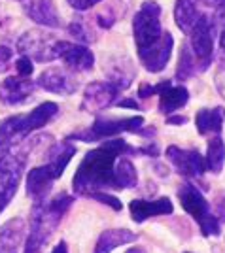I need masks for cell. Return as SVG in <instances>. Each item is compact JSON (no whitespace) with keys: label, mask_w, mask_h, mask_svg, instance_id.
I'll return each mask as SVG.
<instances>
[{"label":"cell","mask_w":225,"mask_h":253,"mask_svg":"<svg viewBox=\"0 0 225 253\" xmlns=\"http://www.w3.org/2000/svg\"><path fill=\"white\" fill-rule=\"evenodd\" d=\"M155 151H157L155 146L136 149L131 148L125 140H119V138L106 140L98 148L91 149L80 163L72 179V187L78 195H86V197L98 191L116 189V163L119 157L131 155V153L151 155Z\"/></svg>","instance_id":"6da1fadb"},{"label":"cell","mask_w":225,"mask_h":253,"mask_svg":"<svg viewBox=\"0 0 225 253\" xmlns=\"http://www.w3.org/2000/svg\"><path fill=\"white\" fill-rule=\"evenodd\" d=\"M72 204V197L68 195H57L53 201L34 202L31 215V232L27 238L25 253H42L44 246L47 244L49 236L53 234L57 225L61 223L63 215Z\"/></svg>","instance_id":"7a4b0ae2"},{"label":"cell","mask_w":225,"mask_h":253,"mask_svg":"<svg viewBox=\"0 0 225 253\" xmlns=\"http://www.w3.org/2000/svg\"><path fill=\"white\" fill-rule=\"evenodd\" d=\"M74 153H76V148L70 142L57 144L49 151L47 165L36 167V169H32L29 172V176H27V193L34 199V202L44 201V197L49 193L55 179L63 176L64 169L70 163V159H72Z\"/></svg>","instance_id":"3957f363"},{"label":"cell","mask_w":225,"mask_h":253,"mask_svg":"<svg viewBox=\"0 0 225 253\" xmlns=\"http://www.w3.org/2000/svg\"><path fill=\"white\" fill-rule=\"evenodd\" d=\"M59 112L55 102H44L34 108L29 116H11L0 121V136L6 138L11 144H19L31 132L45 126Z\"/></svg>","instance_id":"277c9868"},{"label":"cell","mask_w":225,"mask_h":253,"mask_svg":"<svg viewBox=\"0 0 225 253\" xmlns=\"http://www.w3.org/2000/svg\"><path fill=\"white\" fill-rule=\"evenodd\" d=\"M161 8L157 2H144L135 15L133 21V34L135 43L138 49V57L148 55L161 43L165 32L161 29Z\"/></svg>","instance_id":"5b68a950"},{"label":"cell","mask_w":225,"mask_h":253,"mask_svg":"<svg viewBox=\"0 0 225 253\" xmlns=\"http://www.w3.org/2000/svg\"><path fill=\"white\" fill-rule=\"evenodd\" d=\"M123 132H138V134H146L150 136L153 130H144V117H123V119H96L93 125L87 130L82 132H74L70 134L68 140H84V142H96V140H104V138H112L123 134Z\"/></svg>","instance_id":"8992f818"},{"label":"cell","mask_w":225,"mask_h":253,"mask_svg":"<svg viewBox=\"0 0 225 253\" xmlns=\"http://www.w3.org/2000/svg\"><path fill=\"white\" fill-rule=\"evenodd\" d=\"M178 197L182 202V208L189 215H191L195 221L199 223L201 232L204 236H218L220 234V221L216 219L210 211V204L203 197V193L197 189L191 183H183L180 191H178Z\"/></svg>","instance_id":"52a82bcc"},{"label":"cell","mask_w":225,"mask_h":253,"mask_svg":"<svg viewBox=\"0 0 225 253\" xmlns=\"http://www.w3.org/2000/svg\"><path fill=\"white\" fill-rule=\"evenodd\" d=\"M25 163L27 155L15 148L0 159V213L6 210V206L11 202L17 191Z\"/></svg>","instance_id":"ba28073f"},{"label":"cell","mask_w":225,"mask_h":253,"mask_svg":"<svg viewBox=\"0 0 225 253\" xmlns=\"http://www.w3.org/2000/svg\"><path fill=\"white\" fill-rule=\"evenodd\" d=\"M214 32H216V23L201 13L197 23L191 29V49L195 63L199 66V70H206L210 63H212V55H214Z\"/></svg>","instance_id":"9c48e42d"},{"label":"cell","mask_w":225,"mask_h":253,"mask_svg":"<svg viewBox=\"0 0 225 253\" xmlns=\"http://www.w3.org/2000/svg\"><path fill=\"white\" fill-rule=\"evenodd\" d=\"M57 42L59 40L53 34L44 31H29L19 38L17 49L21 55L32 57L38 63H51L57 59Z\"/></svg>","instance_id":"30bf717a"},{"label":"cell","mask_w":225,"mask_h":253,"mask_svg":"<svg viewBox=\"0 0 225 253\" xmlns=\"http://www.w3.org/2000/svg\"><path fill=\"white\" fill-rule=\"evenodd\" d=\"M167 159L182 176L187 178H201L206 169L203 155L197 149H182L178 146H171L167 148Z\"/></svg>","instance_id":"8fae6325"},{"label":"cell","mask_w":225,"mask_h":253,"mask_svg":"<svg viewBox=\"0 0 225 253\" xmlns=\"http://www.w3.org/2000/svg\"><path fill=\"white\" fill-rule=\"evenodd\" d=\"M57 59H61L66 64V68L76 70V72L91 70L93 64H95V55L89 47L80 45V43L66 42V40L57 42Z\"/></svg>","instance_id":"7c38bea8"},{"label":"cell","mask_w":225,"mask_h":253,"mask_svg":"<svg viewBox=\"0 0 225 253\" xmlns=\"http://www.w3.org/2000/svg\"><path fill=\"white\" fill-rule=\"evenodd\" d=\"M119 93H121L119 87H116L112 82H93V84H89L86 87L82 110H86V112H100V110L114 104Z\"/></svg>","instance_id":"4fadbf2b"},{"label":"cell","mask_w":225,"mask_h":253,"mask_svg":"<svg viewBox=\"0 0 225 253\" xmlns=\"http://www.w3.org/2000/svg\"><path fill=\"white\" fill-rule=\"evenodd\" d=\"M34 85L36 84L31 82L29 78H19V76L6 78L0 84V100L8 106L23 104L34 93Z\"/></svg>","instance_id":"5bb4252c"},{"label":"cell","mask_w":225,"mask_h":253,"mask_svg":"<svg viewBox=\"0 0 225 253\" xmlns=\"http://www.w3.org/2000/svg\"><path fill=\"white\" fill-rule=\"evenodd\" d=\"M36 85L49 93H57V95H72L78 89V82L66 70H61V68L44 70L42 74L38 76Z\"/></svg>","instance_id":"9a60e30c"},{"label":"cell","mask_w":225,"mask_h":253,"mask_svg":"<svg viewBox=\"0 0 225 253\" xmlns=\"http://www.w3.org/2000/svg\"><path fill=\"white\" fill-rule=\"evenodd\" d=\"M25 13L42 27H49V29L61 27V19L55 10L53 0H31L25 4Z\"/></svg>","instance_id":"2e32d148"},{"label":"cell","mask_w":225,"mask_h":253,"mask_svg":"<svg viewBox=\"0 0 225 253\" xmlns=\"http://www.w3.org/2000/svg\"><path fill=\"white\" fill-rule=\"evenodd\" d=\"M131 215L136 223L146 221L148 217H155V215H167L172 213V202L163 197L159 201H133L129 204Z\"/></svg>","instance_id":"e0dca14e"},{"label":"cell","mask_w":225,"mask_h":253,"mask_svg":"<svg viewBox=\"0 0 225 253\" xmlns=\"http://www.w3.org/2000/svg\"><path fill=\"white\" fill-rule=\"evenodd\" d=\"M172 45H174L172 34L171 32H165V36H163V40H161L159 45H157L155 49H151L148 55L140 57V63L146 66L148 72L157 74V72H161V70L167 66V63H169L171 53H172Z\"/></svg>","instance_id":"ac0fdd59"},{"label":"cell","mask_w":225,"mask_h":253,"mask_svg":"<svg viewBox=\"0 0 225 253\" xmlns=\"http://www.w3.org/2000/svg\"><path fill=\"white\" fill-rule=\"evenodd\" d=\"M189 93L183 85H172V82L167 84V87L159 93V110L161 114L171 116L176 110H180L182 106L187 104Z\"/></svg>","instance_id":"d6986e66"},{"label":"cell","mask_w":225,"mask_h":253,"mask_svg":"<svg viewBox=\"0 0 225 253\" xmlns=\"http://www.w3.org/2000/svg\"><path fill=\"white\" fill-rule=\"evenodd\" d=\"M25 234V221L15 217L0 227V253H15Z\"/></svg>","instance_id":"ffe728a7"},{"label":"cell","mask_w":225,"mask_h":253,"mask_svg":"<svg viewBox=\"0 0 225 253\" xmlns=\"http://www.w3.org/2000/svg\"><path fill=\"white\" fill-rule=\"evenodd\" d=\"M136 240L135 232L127 231V229H110L100 234L98 242H96L95 253H112L119 246H125Z\"/></svg>","instance_id":"44dd1931"},{"label":"cell","mask_w":225,"mask_h":253,"mask_svg":"<svg viewBox=\"0 0 225 253\" xmlns=\"http://www.w3.org/2000/svg\"><path fill=\"white\" fill-rule=\"evenodd\" d=\"M199 8H197V0H176L174 6V19L178 29L185 34H189L193 25L199 19Z\"/></svg>","instance_id":"7402d4cb"},{"label":"cell","mask_w":225,"mask_h":253,"mask_svg":"<svg viewBox=\"0 0 225 253\" xmlns=\"http://www.w3.org/2000/svg\"><path fill=\"white\" fill-rule=\"evenodd\" d=\"M197 130L201 134H220L224 126V110L214 108V110H201L195 117Z\"/></svg>","instance_id":"603a6c76"},{"label":"cell","mask_w":225,"mask_h":253,"mask_svg":"<svg viewBox=\"0 0 225 253\" xmlns=\"http://www.w3.org/2000/svg\"><path fill=\"white\" fill-rule=\"evenodd\" d=\"M138 181L135 165L127 159V155L118 159L116 163V189H131Z\"/></svg>","instance_id":"cb8c5ba5"},{"label":"cell","mask_w":225,"mask_h":253,"mask_svg":"<svg viewBox=\"0 0 225 253\" xmlns=\"http://www.w3.org/2000/svg\"><path fill=\"white\" fill-rule=\"evenodd\" d=\"M206 169L214 174H220L224 169L225 163V144L220 136H216L210 140L208 144V151H206Z\"/></svg>","instance_id":"d4e9b609"},{"label":"cell","mask_w":225,"mask_h":253,"mask_svg":"<svg viewBox=\"0 0 225 253\" xmlns=\"http://www.w3.org/2000/svg\"><path fill=\"white\" fill-rule=\"evenodd\" d=\"M197 72V63H195V57L189 51L187 45H183L182 51H180V59H178V70H176V78L178 80H187L189 76H193Z\"/></svg>","instance_id":"484cf974"},{"label":"cell","mask_w":225,"mask_h":253,"mask_svg":"<svg viewBox=\"0 0 225 253\" xmlns=\"http://www.w3.org/2000/svg\"><path fill=\"white\" fill-rule=\"evenodd\" d=\"M32 70H34V66H32V61L31 57H27V55H21L19 59H17V63H15V72L19 78H29L32 74Z\"/></svg>","instance_id":"4316f807"},{"label":"cell","mask_w":225,"mask_h":253,"mask_svg":"<svg viewBox=\"0 0 225 253\" xmlns=\"http://www.w3.org/2000/svg\"><path fill=\"white\" fill-rule=\"evenodd\" d=\"M216 19H218V27H220V47H222V51H225V2L218 6Z\"/></svg>","instance_id":"83f0119b"},{"label":"cell","mask_w":225,"mask_h":253,"mask_svg":"<svg viewBox=\"0 0 225 253\" xmlns=\"http://www.w3.org/2000/svg\"><path fill=\"white\" fill-rule=\"evenodd\" d=\"M91 199H95V201H100L102 204H108V206H112L116 211L121 210V202L116 199V197H112V195H108V193H102V191H98V193H93V195H89Z\"/></svg>","instance_id":"f1b7e54d"},{"label":"cell","mask_w":225,"mask_h":253,"mask_svg":"<svg viewBox=\"0 0 225 253\" xmlns=\"http://www.w3.org/2000/svg\"><path fill=\"white\" fill-rule=\"evenodd\" d=\"M11 59H13V51L6 45H0V72H6L10 68Z\"/></svg>","instance_id":"f546056e"},{"label":"cell","mask_w":225,"mask_h":253,"mask_svg":"<svg viewBox=\"0 0 225 253\" xmlns=\"http://www.w3.org/2000/svg\"><path fill=\"white\" fill-rule=\"evenodd\" d=\"M74 10L78 11H84V10H89V8H93L95 4H98L100 0H66Z\"/></svg>","instance_id":"4dcf8cb0"},{"label":"cell","mask_w":225,"mask_h":253,"mask_svg":"<svg viewBox=\"0 0 225 253\" xmlns=\"http://www.w3.org/2000/svg\"><path fill=\"white\" fill-rule=\"evenodd\" d=\"M216 85H218L220 93L225 96V64H222V68H220L218 74H216Z\"/></svg>","instance_id":"1f68e13d"},{"label":"cell","mask_w":225,"mask_h":253,"mask_svg":"<svg viewBox=\"0 0 225 253\" xmlns=\"http://www.w3.org/2000/svg\"><path fill=\"white\" fill-rule=\"evenodd\" d=\"M118 104L123 106V108H135V110H138V108H140L136 100H119Z\"/></svg>","instance_id":"d6a6232c"},{"label":"cell","mask_w":225,"mask_h":253,"mask_svg":"<svg viewBox=\"0 0 225 253\" xmlns=\"http://www.w3.org/2000/svg\"><path fill=\"white\" fill-rule=\"evenodd\" d=\"M167 121H169V123H171V125H183V123H185V121H187V119H185V117L176 116V117H169V119H167Z\"/></svg>","instance_id":"836d02e7"},{"label":"cell","mask_w":225,"mask_h":253,"mask_svg":"<svg viewBox=\"0 0 225 253\" xmlns=\"http://www.w3.org/2000/svg\"><path fill=\"white\" fill-rule=\"evenodd\" d=\"M51 253H68V250H66V244H64V242H59L53 248V252H51Z\"/></svg>","instance_id":"e575fe53"},{"label":"cell","mask_w":225,"mask_h":253,"mask_svg":"<svg viewBox=\"0 0 225 253\" xmlns=\"http://www.w3.org/2000/svg\"><path fill=\"white\" fill-rule=\"evenodd\" d=\"M204 4H208V6H216V8H218V6H220V4H222V2H225V0H203Z\"/></svg>","instance_id":"d590c367"},{"label":"cell","mask_w":225,"mask_h":253,"mask_svg":"<svg viewBox=\"0 0 225 253\" xmlns=\"http://www.w3.org/2000/svg\"><path fill=\"white\" fill-rule=\"evenodd\" d=\"M127 253H146V252H144L142 248H131V250H129Z\"/></svg>","instance_id":"8d00e7d4"}]
</instances>
